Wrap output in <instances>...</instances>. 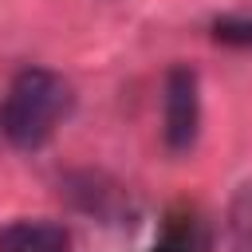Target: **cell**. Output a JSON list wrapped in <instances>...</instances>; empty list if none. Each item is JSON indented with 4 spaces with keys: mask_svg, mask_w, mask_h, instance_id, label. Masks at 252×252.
Segmentation results:
<instances>
[{
    "mask_svg": "<svg viewBox=\"0 0 252 252\" xmlns=\"http://www.w3.org/2000/svg\"><path fill=\"white\" fill-rule=\"evenodd\" d=\"M71 83L47 67L20 71L0 98V134L16 150H39L71 114Z\"/></svg>",
    "mask_w": 252,
    "mask_h": 252,
    "instance_id": "obj_1",
    "label": "cell"
},
{
    "mask_svg": "<svg viewBox=\"0 0 252 252\" xmlns=\"http://www.w3.org/2000/svg\"><path fill=\"white\" fill-rule=\"evenodd\" d=\"M201 130V91H197V71L177 63L165 71V94H161V134L173 154L193 150Z\"/></svg>",
    "mask_w": 252,
    "mask_h": 252,
    "instance_id": "obj_2",
    "label": "cell"
},
{
    "mask_svg": "<svg viewBox=\"0 0 252 252\" xmlns=\"http://www.w3.org/2000/svg\"><path fill=\"white\" fill-rule=\"evenodd\" d=\"M0 252H71V232L55 220H12L0 228Z\"/></svg>",
    "mask_w": 252,
    "mask_h": 252,
    "instance_id": "obj_3",
    "label": "cell"
},
{
    "mask_svg": "<svg viewBox=\"0 0 252 252\" xmlns=\"http://www.w3.org/2000/svg\"><path fill=\"white\" fill-rule=\"evenodd\" d=\"M213 39L228 47H252V16H224L213 24Z\"/></svg>",
    "mask_w": 252,
    "mask_h": 252,
    "instance_id": "obj_4",
    "label": "cell"
}]
</instances>
